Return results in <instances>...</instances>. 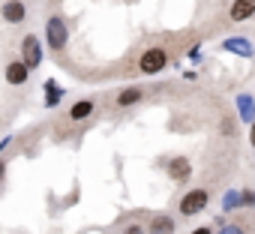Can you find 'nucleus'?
I'll return each instance as SVG.
<instances>
[{"label": "nucleus", "mask_w": 255, "mask_h": 234, "mask_svg": "<svg viewBox=\"0 0 255 234\" xmlns=\"http://www.w3.org/2000/svg\"><path fill=\"white\" fill-rule=\"evenodd\" d=\"M45 39H48V48H51V51H60V48L66 45V39H69V30H66L63 18L51 15V18L45 21Z\"/></svg>", "instance_id": "nucleus-1"}, {"label": "nucleus", "mask_w": 255, "mask_h": 234, "mask_svg": "<svg viewBox=\"0 0 255 234\" xmlns=\"http://www.w3.org/2000/svg\"><path fill=\"white\" fill-rule=\"evenodd\" d=\"M165 63H168V54H165L162 48H147V51L138 57V66H141V72H147V75L159 72Z\"/></svg>", "instance_id": "nucleus-2"}, {"label": "nucleus", "mask_w": 255, "mask_h": 234, "mask_svg": "<svg viewBox=\"0 0 255 234\" xmlns=\"http://www.w3.org/2000/svg\"><path fill=\"white\" fill-rule=\"evenodd\" d=\"M207 207V192L204 189H192V192H186L183 198H180V213L183 216H195V213H201Z\"/></svg>", "instance_id": "nucleus-3"}, {"label": "nucleus", "mask_w": 255, "mask_h": 234, "mask_svg": "<svg viewBox=\"0 0 255 234\" xmlns=\"http://www.w3.org/2000/svg\"><path fill=\"white\" fill-rule=\"evenodd\" d=\"M21 60L27 63V69H36L42 63V48H39L36 36H24V42H21Z\"/></svg>", "instance_id": "nucleus-4"}, {"label": "nucleus", "mask_w": 255, "mask_h": 234, "mask_svg": "<svg viewBox=\"0 0 255 234\" xmlns=\"http://www.w3.org/2000/svg\"><path fill=\"white\" fill-rule=\"evenodd\" d=\"M222 48H225V51H231V54H237V57H252V54H255L252 42H249V39H243V36H228V39L222 42Z\"/></svg>", "instance_id": "nucleus-5"}, {"label": "nucleus", "mask_w": 255, "mask_h": 234, "mask_svg": "<svg viewBox=\"0 0 255 234\" xmlns=\"http://www.w3.org/2000/svg\"><path fill=\"white\" fill-rule=\"evenodd\" d=\"M0 15H3V21H9V24H18V21H24L27 9H24V3H21V0H9V3H3Z\"/></svg>", "instance_id": "nucleus-6"}, {"label": "nucleus", "mask_w": 255, "mask_h": 234, "mask_svg": "<svg viewBox=\"0 0 255 234\" xmlns=\"http://www.w3.org/2000/svg\"><path fill=\"white\" fill-rule=\"evenodd\" d=\"M168 174H171V180H177V183H186V180H189V174H192V165H189V159H183V156L171 159V162H168Z\"/></svg>", "instance_id": "nucleus-7"}, {"label": "nucleus", "mask_w": 255, "mask_h": 234, "mask_svg": "<svg viewBox=\"0 0 255 234\" xmlns=\"http://www.w3.org/2000/svg\"><path fill=\"white\" fill-rule=\"evenodd\" d=\"M27 75H30V69H27L24 60H12V63L6 66V81H9V84H24Z\"/></svg>", "instance_id": "nucleus-8"}, {"label": "nucleus", "mask_w": 255, "mask_h": 234, "mask_svg": "<svg viewBox=\"0 0 255 234\" xmlns=\"http://www.w3.org/2000/svg\"><path fill=\"white\" fill-rule=\"evenodd\" d=\"M255 15V0H234L231 3V18L234 21H246Z\"/></svg>", "instance_id": "nucleus-9"}, {"label": "nucleus", "mask_w": 255, "mask_h": 234, "mask_svg": "<svg viewBox=\"0 0 255 234\" xmlns=\"http://www.w3.org/2000/svg\"><path fill=\"white\" fill-rule=\"evenodd\" d=\"M147 234H174V219L171 216H153L150 225H147Z\"/></svg>", "instance_id": "nucleus-10"}, {"label": "nucleus", "mask_w": 255, "mask_h": 234, "mask_svg": "<svg viewBox=\"0 0 255 234\" xmlns=\"http://www.w3.org/2000/svg\"><path fill=\"white\" fill-rule=\"evenodd\" d=\"M237 111H240V117H243L246 123H252V120H255V102H252V96L240 93V96H237Z\"/></svg>", "instance_id": "nucleus-11"}, {"label": "nucleus", "mask_w": 255, "mask_h": 234, "mask_svg": "<svg viewBox=\"0 0 255 234\" xmlns=\"http://www.w3.org/2000/svg\"><path fill=\"white\" fill-rule=\"evenodd\" d=\"M141 96H144V90H141V87H126V90L117 96V105H120V108L135 105V102H141Z\"/></svg>", "instance_id": "nucleus-12"}, {"label": "nucleus", "mask_w": 255, "mask_h": 234, "mask_svg": "<svg viewBox=\"0 0 255 234\" xmlns=\"http://www.w3.org/2000/svg\"><path fill=\"white\" fill-rule=\"evenodd\" d=\"M90 114H93V102H90V99L75 102V105H72V111H69L72 120H84V117H90Z\"/></svg>", "instance_id": "nucleus-13"}, {"label": "nucleus", "mask_w": 255, "mask_h": 234, "mask_svg": "<svg viewBox=\"0 0 255 234\" xmlns=\"http://www.w3.org/2000/svg\"><path fill=\"white\" fill-rule=\"evenodd\" d=\"M60 96H63V90H60L54 81H45V105H57Z\"/></svg>", "instance_id": "nucleus-14"}, {"label": "nucleus", "mask_w": 255, "mask_h": 234, "mask_svg": "<svg viewBox=\"0 0 255 234\" xmlns=\"http://www.w3.org/2000/svg\"><path fill=\"white\" fill-rule=\"evenodd\" d=\"M237 204H240V195L237 192H228L225 195V210H237Z\"/></svg>", "instance_id": "nucleus-15"}, {"label": "nucleus", "mask_w": 255, "mask_h": 234, "mask_svg": "<svg viewBox=\"0 0 255 234\" xmlns=\"http://www.w3.org/2000/svg\"><path fill=\"white\" fill-rule=\"evenodd\" d=\"M219 234H243V228H237V225H222Z\"/></svg>", "instance_id": "nucleus-16"}, {"label": "nucleus", "mask_w": 255, "mask_h": 234, "mask_svg": "<svg viewBox=\"0 0 255 234\" xmlns=\"http://www.w3.org/2000/svg\"><path fill=\"white\" fill-rule=\"evenodd\" d=\"M240 204H255V195H252V192H243V195H240Z\"/></svg>", "instance_id": "nucleus-17"}, {"label": "nucleus", "mask_w": 255, "mask_h": 234, "mask_svg": "<svg viewBox=\"0 0 255 234\" xmlns=\"http://www.w3.org/2000/svg\"><path fill=\"white\" fill-rule=\"evenodd\" d=\"M123 234H144V228H141V225H129V228L123 231Z\"/></svg>", "instance_id": "nucleus-18"}, {"label": "nucleus", "mask_w": 255, "mask_h": 234, "mask_svg": "<svg viewBox=\"0 0 255 234\" xmlns=\"http://www.w3.org/2000/svg\"><path fill=\"white\" fill-rule=\"evenodd\" d=\"M249 144L255 147V120H252V132H249Z\"/></svg>", "instance_id": "nucleus-19"}, {"label": "nucleus", "mask_w": 255, "mask_h": 234, "mask_svg": "<svg viewBox=\"0 0 255 234\" xmlns=\"http://www.w3.org/2000/svg\"><path fill=\"white\" fill-rule=\"evenodd\" d=\"M192 234H213V231H210V228H195Z\"/></svg>", "instance_id": "nucleus-20"}, {"label": "nucleus", "mask_w": 255, "mask_h": 234, "mask_svg": "<svg viewBox=\"0 0 255 234\" xmlns=\"http://www.w3.org/2000/svg\"><path fill=\"white\" fill-rule=\"evenodd\" d=\"M0 177H3V162H0Z\"/></svg>", "instance_id": "nucleus-21"}]
</instances>
